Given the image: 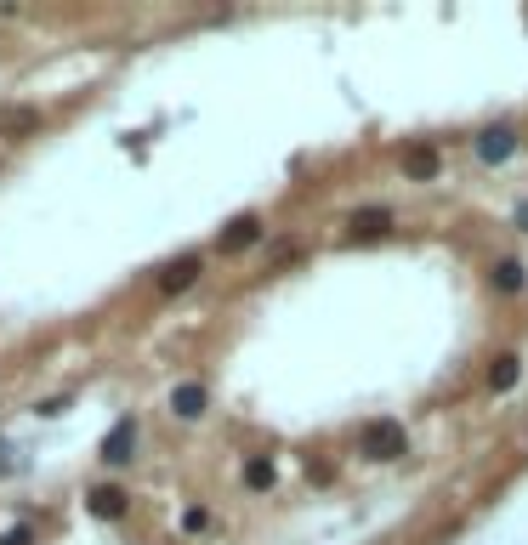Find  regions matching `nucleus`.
Wrapping results in <instances>:
<instances>
[{
    "instance_id": "nucleus-3",
    "label": "nucleus",
    "mask_w": 528,
    "mask_h": 545,
    "mask_svg": "<svg viewBox=\"0 0 528 545\" xmlns=\"http://www.w3.org/2000/svg\"><path fill=\"white\" fill-rule=\"evenodd\" d=\"M199 272H205V262H199V256H177L171 267H165V272H159V290H165V296H182V290H187V284H194V279H199Z\"/></svg>"
},
{
    "instance_id": "nucleus-14",
    "label": "nucleus",
    "mask_w": 528,
    "mask_h": 545,
    "mask_svg": "<svg viewBox=\"0 0 528 545\" xmlns=\"http://www.w3.org/2000/svg\"><path fill=\"white\" fill-rule=\"evenodd\" d=\"M517 222H523V227H528V199H523V205H517Z\"/></svg>"
},
{
    "instance_id": "nucleus-9",
    "label": "nucleus",
    "mask_w": 528,
    "mask_h": 545,
    "mask_svg": "<svg viewBox=\"0 0 528 545\" xmlns=\"http://www.w3.org/2000/svg\"><path fill=\"white\" fill-rule=\"evenodd\" d=\"M404 177H409V182L437 177V148H409V154H404Z\"/></svg>"
},
{
    "instance_id": "nucleus-2",
    "label": "nucleus",
    "mask_w": 528,
    "mask_h": 545,
    "mask_svg": "<svg viewBox=\"0 0 528 545\" xmlns=\"http://www.w3.org/2000/svg\"><path fill=\"white\" fill-rule=\"evenodd\" d=\"M512 154H517V131L512 125H489V131L477 137V159L483 165H505Z\"/></svg>"
},
{
    "instance_id": "nucleus-1",
    "label": "nucleus",
    "mask_w": 528,
    "mask_h": 545,
    "mask_svg": "<svg viewBox=\"0 0 528 545\" xmlns=\"http://www.w3.org/2000/svg\"><path fill=\"white\" fill-rule=\"evenodd\" d=\"M404 449H409V437H404V426H398V421H375L364 432V454L370 460H398Z\"/></svg>"
},
{
    "instance_id": "nucleus-6",
    "label": "nucleus",
    "mask_w": 528,
    "mask_h": 545,
    "mask_svg": "<svg viewBox=\"0 0 528 545\" xmlns=\"http://www.w3.org/2000/svg\"><path fill=\"white\" fill-rule=\"evenodd\" d=\"M131 444H137V421H120L109 437H102V460L120 466V460H131Z\"/></svg>"
},
{
    "instance_id": "nucleus-7",
    "label": "nucleus",
    "mask_w": 528,
    "mask_h": 545,
    "mask_svg": "<svg viewBox=\"0 0 528 545\" xmlns=\"http://www.w3.org/2000/svg\"><path fill=\"white\" fill-rule=\"evenodd\" d=\"M256 239H262V222H256V216H239V222H227V234H222V250L234 256V250L256 244Z\"/></svg>"
},
{
    "instance_id": "nucleus-11",
    "label": "nucleus",
    "mask_w": 528,
    "mask_h": 545,
    "mask_svg": "<svg viewBox=\"0 0 528 545\" xmlns=\"http://www.w3.org/2000/svg\"><path fill=\"white\" fill-rule=\"evenodd\" d=\"M273 477H279V472H273L267 454H250V460H245V483H250V489H273Z\"/></svg>"
},
{
    "instance_id": "nucleus-5",
    "label": "nucleus",
    "mask_w": 528,
    "mask_h": 545,
    "mask_svg": "<svg viewBox=\"0 0 528 545\" xmlns=\"http://www.w3.org/2000/svg\"><path fill=\"white\" fill-rule=\"evenodd\" d=\"M205 404H210V397H205V387H199V381H182V387L171 392V415H182V421H199Z\"/></svg>"
},
{
    "instance_id": "nucleus-10",
    "label": "nucleus",
    "mask_w": 528,
    "mask_h": 545,
    "mask_svg": "<svg viewBox=\"0 0 528 545\" xmlns=\"http://www.w3.org/2000/svg\"><path fill=\"white\" fill-rule=\"evenodd\" d=\"M86 500H91V512H97V517H120V512H125V489H114V483L91 489Z\"/></svg>"
},
{
    "instance_id": "nucleus-12",
    "label": "nucleus",
    "mask_w": 528,
    "mask_h": 545,
    "mask_svg": "<svg viewBox=\"0 0 528 545\" xmlns=\"http://www.w3.org/2000/svg\"><path fill=\"white\" fill-rule=\"evenodd\" d=\"M523 262H494V290H505V296H512V290H523Z\"/></svg>"
},
{
    "instance_id": "nucleus-4",
    "label": "nucleus",
    "mask_w": 528,
    "mask_h": 545,
    "mask_svg": "<svg viewBox=\"0 0 528 545\" xmlns=\"http://www.w3.org/2000/svg\"><path fill=\"white\" fill-rule=\"evenodd\" d=\"M387 227H392V211H387V205H370V211H352L347 234L352 239H375V234H387Z\"/></svg>"
},
{
    "instance_id": "nucleus-13",
    "label": "nucleus",
    "mask_w": 528,
    "mask_h": 545,
    "mask_svg": "<svg viewBox=\"0 0 528 545\" xmlns=\"http://www.w3.org/2000/svg\"><path fill=\"white\" fill-rule=\"evenodd\" d=\"M205 522H210V517H205L199 506H187V512H182V529H187V534H199V529H205Z\"/></svg>"
},
{
    "instance_id": "nucleus-8",
    "label": "nucleus",
    "mask_w": 528,
    "mask_h": 545,
    "mask_svg": "<svg viewBox=\"0 0 528 545\" xmlns=\"http://www.w3.org/2000/svg\"><path fill=\"white\" fill-rule=\"evenodd\" d=\"M517 375H523V359H517V352H500L494 369H489V392H512Z\"/></svg>"
}]
</instances>
